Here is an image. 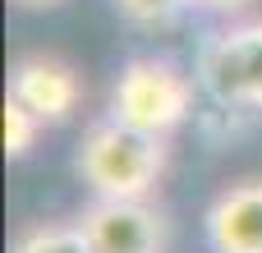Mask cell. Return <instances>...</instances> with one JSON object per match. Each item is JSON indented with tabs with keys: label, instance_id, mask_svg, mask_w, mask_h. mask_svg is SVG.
I'll use <instances>...</instances> for the list:
<instances>
[{
	"label": "cell",
	"instance_id": "1",
	"mask_svg": "<svg viewBox=\"0 0 262 253\" xmlns=\"http://www.w3.org/2000/svg\"><path fill=\"white\" fill-rule=\"evenodd\" d=\"M166 161H170V152H166L161 134H143V129L106 115L83 129L74 171L92 189V198H147L157 189V180L166 175Z\"/></svg>",
	"mask_w": 262,
	"mask_h": 253
},
{
	"label": "cell",
	"instance_id": "2",
	"mask_svg": "<svg viewBox=\"0 0 262 253\" xmlns=\"http://www.w3.org/2000/svg\"><path fill=\"white\" fill-rule=\"evenodd\" d=\"M198 78H189L175 60L161 55H134L115 88H111V115L143 129V134H161L170 138L189 115H193V97H198Z\"/></svg>",
	"mask_w": 262,
	"mask_h": 253
},
{
	"label": "cell",
	"instance_id": "3",
	"mask_svg": "<svg viewBox=\"0 0 262 253\" xmlns=\"http://www.w3.org/2000/svg\"><path fill=\"white\" fill-rule=\"evenodd\" d=\"M193 78L221 111H262V18L212 32L198 51Z\"/></svg>",
	"mask_w": 262,
	"mask_h": 253
},
{
	"label": "cell",
	"instance_id": "4",
	"mask_svg": "<svg viewBox=\"0 0 262 253\" xmlns=\"http://www.w3.org/2000/svg\"><path fill=\"white\" fill-rule=\"evenodd\" d=\"M92 253H161L166 217L147 198H92L78 212Z\"/></svg>",
	"mask_w": 262,
	"mask_h": 253
},
{
	"label": "cell",
	"instance_id": "5",
	"mask_svg": "<svg viewBox=\"0 0 262 253\" xmlns=\"http://www.w3.org/2000/svg\"><path fill=\"white\" fill-rule=\"evenodd\" d=\"M5 97L28 106L41 124H64L83 101V83H78L74 65H64L55 55H23L9 69V92Z\"/></svg>",
	"mask_w": 262,
	"mask_h": 253
},
{
	"label": "cell",
	"instance_id": "6",
	"mask_svg": "<svg viewBox=\"0 0 262 253\" xmlns=\"http://www.w3.org/2000/svg\"><path fill=\"white\" fill-rule=\"evenodd\" d=\"M212 253H262V180H239L221 189L203 217Z\"/></svg>",
	"mask_w": 262,
	"mask_h": 253
},
{
	"label": "cell",
	"instance_id": "7",
	"mask_svg": "<svg viewBox=\"0 0 262 253\" xmlns=\"http://www.w3.org/2000/svg\"><path fill=\"white\" fill-rule=\"evenodd\" d=\"M9 253H92V244L78 221H37L14 235Z\"/></svg>",
	"mask_w": 262,
	"mask_h": 253
},
{
	"label": "cell",
	"instance_id": "8",
	"mask_svg": "<svg viewBox=\"0 0 262 253\" xmlns=\"http://www.w3.org/2000/svg\"><path fill=\"white\" fill-rule=\"evenodd\" d=\"M193 0H115L120 18L129 28H143V32H161V28H175L180 14L189 9Z\"/></svg>",
	"mask_w": 262,
	"mask_h": 253
},
{
	"label": "cell",
	"instance_id": "9",
	"mask_svg": "<svg viewBox=\"0 0 262 253\" xmlns=\"http://www.w3.org/2000/svg\"><path fill=\"white\" fill-rule=\"evenodd\" d=\"M37 134H41V120L28 106H18L14 97H5V157H28Z\"/></svg>",
	"mask_w": 262,
	"mask_h": 253
},
{
	"label": "cell",
	"instance_id": "10",
	"mask_svg": "<svg viewBox=\"0 0 262 253\" xmlns=\"http://www.w3.org/2000/svg\"><path fill=\"white\" fill-rule=\"evenodd\" d=\"M198 9H212V14H235V9H244V5H253V0H193Z\"/></svg>",
	"mask_w": 262,
	"mask_h": 253
},
{
	"label": "cell",
	"instance_id": "11",
	"mask_svg": "<svg viewBox=\"0 0 262 253\" xmlns=\"http://www.w3.org/2000/svg\"><path fill=\"white\" fill-rule=\"evenodd\" d=\"M23 9H51V5H60V0H18Z\"/></svg>",
	"mask_w": 262,
	"mask_h": 253
}]
</instances>
